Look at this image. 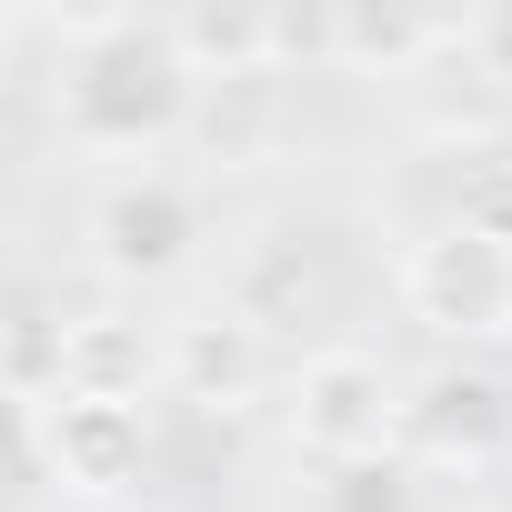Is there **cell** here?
Listing matches in <instances>:
<instances>
[{
    "label": "cell",
    "mask_w": 512,
    "mask_h": 512,
    "mask_svg": "<svg viewBox=\"0 0 512 512\" xmlns=\"http://www.w3.org/2000/svg\"><path fill=\"white\" fill-rule=\"evenodd\" d=\"M81 241H91L101 282L151 292V282H181V272L201 262V201H191L171 171H121V181H101V191H91Z\"/></svg>",
    "instance_id": "obj_3"
},
{
    "label": "cell",
    "mask_w": 512,
    "mask_h": 512,
    "mask_svg": "<svg viewBox=\"0 0 512 512\" xmlns=\"http://www.w3.org/2000/svg\"><path fill=\"white\" fill-rule=\"evenodd\" d=\"M31 452L51 462V482L111 502L151 462V412L141 402H91V392H41L31 402Z\"/></svg>",
    "instance_id": "obj_5"
},
{
    "label": "cell",
    "mask_w": 512,
    "mask_h": 512,
    "mask_svg": "<svg viewBox=\"0 0 512 512\" xmlns=\"http://www.w3.org/2000/svg\"><path fill=\"white\" fill-rule=\"evenodd\" d=\"M402 312L432 342H502L512 332V241L482 221H432L402 251Z\"/></svg>",
    "instance_id": "obj_2"
},
{
    "label": "cell",
    "mask_w": 512,
    "mask_h": 512,
    "mask_svg": "<svg viewBox=\"0 0 512 512\" xmlns=\"http://www.w3.org/2000/svg\"><path fill=\"white\" fill-rule=\"evenodd\" d=\"M141 382H161V332H141L131 312H81L51 342V392H91V402H141Z\"/></svg>",
    "instance_id": "obj_8"
},
{
    "label": "cell",
    "mask_w": 512,
    "mask_h": 512,
    "mask_svg": "<svg viewBox=\"0 0 512 512\" xmlns=\"http://www.w3.org/2000/svg\"><path fill=\"white\" fill-rule=\"evenodd\" d=\"M201 101V71L181 61L171 21L101 11L71 21V71H61V131L81 151H161Z\"/></svg>",
    "instance_id": "obj_1"
},
{
    "label": "cell",
    "mask_w": 512,
    "mask_h": 512,
    "mask_svg": "<svg viewBox=\"0 0 512 512\" xmlns=\"http://www.w3.org/2000/svg\"><path fill=\"white\" fill-rule=\"evenodd\" d=\"M282 432L332 472V462H372L402 442V372L372 352H312L282 392Z\"/></svg>",
    "instance_id": "obj_4"
},
{
    "label": "cell",
    "mask_w": 512,
    "mask_h": 512,
    "mask_svg": "<svg viewBox=\"0 0 512 512\" xmlns=\"http://www.w3.org/2000/svg\"><path fill=\"white\" fill-rule=\"evenodd\" d=\"M0 452H31V402L0 382Z\"/></svg>",
    "instance_id": "obj_11"
},
{
    "label": "cell",
    "mask_w": 512,
    "mask_h": 512,
    "mask_svg": "<svg viewBox=\"0 0 512 512\" xmlns=\"http://www.w3.org/2000/svg\"><path fill=\"white\" fill-rule=\"evenodd\" d=\"M452 51H472L492 81H512V11H492V21H462V41Z\"/></svg>",
    "instance_id": "obj_10"
},
{
    "label": "cell",
    "mask_w": 512,
    "mask_h": 512,
    "mask_svg": "<svg viewBox=\"0 0 512 512\" xmlns=\"http://www.w3.org/2000/svg\"><path fill=\"white\" fill-rule=\"evenodd\" d=\"M312 512H422V482L402 452H372V462H332L312 482Z\"/></svg>",
    "instance_id": "obj_9"
},
{
    "label": "cell",
    "mask_w": 512,
    "mask_h": 512,
    "mask_svg": "<svg viewBox=\"0 0 512 512\" xmlns=\"http://www.w3.org/2000/svg\"><path fill=\"white\" fill-rule=\"evenodd\" d=\"M161 382L201 412H241L262 402L272 382V342H262V312H181L161 332Z\"/></svg>",
    "instance_id": "obj_6"
},
{
    "label": "cell",
    "mask_w": 512,
    "mask_h": 512,
    "mask_svg": "<svg viewBox=\"0 0 512 512\" xmlns=\"http://www.w3.org/2000/svg\"><path fill=\"white\" fill-rule=\"evenodd\" d=\"M402 442H422L432 462H492L512 442V392L482 362H442V372L402 382Z\"/></svg>",
    "instance_id": "obj_7"
}]
</instances>
